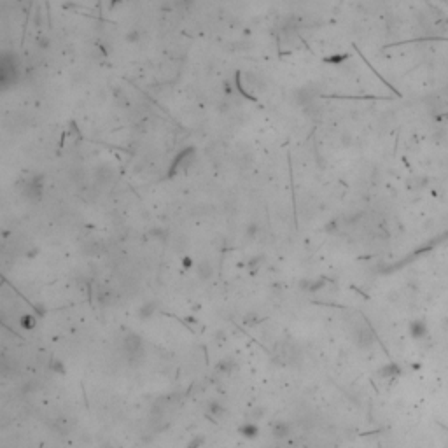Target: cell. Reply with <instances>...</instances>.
<instances>
[{
  "label": "cell",
  "instance_id": "cell-2",
  "mask_svg": "<svg viewBox=\"0 0 448 448\" xmlns=\"http://www.w3.org/2000/svg\"><path fill=\"white\" fill-rule=\"evenodd\" d=\"M427 333H429V327H427V324H426V320H413V322L410 324V335H411V338H415V340H422V338H426L427 336Z\"/></svg>",
  "mask_w": 448,
  "mask_h": 448
},
{
  "label": "cell",
  "instance_id": "cell-1",
  "mask_svg": "<svg viewBox=\"0 0 448 448\" xmlns=\"http://www.w3.org/2000/svg\"><path fill=\"white\" fill-rule=\"evenodd\" d=\"M20 77V62L14 53H2V62H0V81L2 88L9 89L11 86L18 83Z\"/></svg>",
  "mask_w": 448,
  "mask_h": 448
}]
</instances>
